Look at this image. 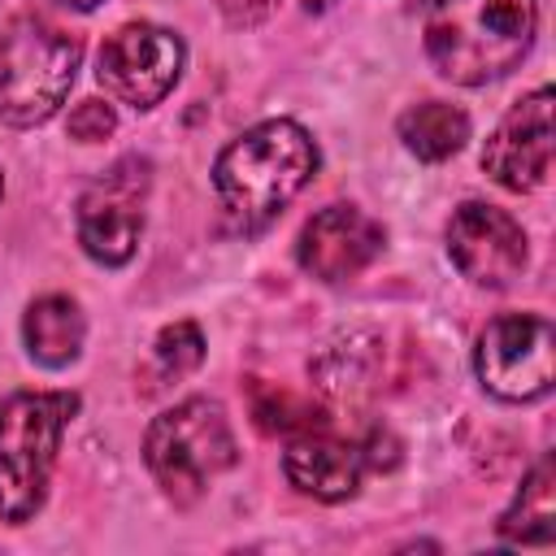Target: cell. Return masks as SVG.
<instances>
[{
    "instance_id": "obj_20",
    "label": "cell",
    "mask_w": 556,
    "mask_h": 556,
    "mask_svg": "<svg viewBox=\"0 0 556 556\" xmlns=\"http://www.w3.org/2000/svg\"><path fill=\"white\" fill-rule=\"evenodd\" d=\"M61 4H70V9H78V13H87V9H96L100 0H61Z\"/></svg>"
},
{
    "instance_id": "obj_15",
    "label": "cell",
    "mask_w": 556,
    "mask_h": 556,
    "mask_svg": "<svg viewBox=\"0 0 556 556\" xmlns=\"http://www.w3.org/2000/svg\"><path fill=\"white\" fill-rule=\"evenodd\" d=\"M552 491H556V473H552V456H543L517 500L508 504V513L500 517V539L504 543H552V530H556V504H552Z\"/></svg>"
},
{
    "instance_id": "obj_22",
    "label": "cell",
    "mask_w": 556,
    "mask_h": 556,
    "mask_svg": "<svg viewBox=\"0 0 556 556\" xmlns=\"http://www.w3.org/2000/svg\"><path fill=\"white\" fill-rule=\"evenodd\" d=\"M0 191H4V182H0Z\"/></svg>"
},
{
    "instance_id": "obj_19",
    "label": "cell",
    "mask_w": 556,
    "mask_h": 556,
    "mask_svg": "<svg viewBox=\"0 0 556 556\" xmlns=\"http://www.w3.org/2000/svg\"><path fill=\"white\" fill-rule=\"evenodd\" d=\"M217 9H222V17L230 22V26H261L274 9H278V0H217Z\"/></svg>"
},
{
    "instance_id": "obj_18",
    "label": "cell",
    "mask_w": 556,
    "mask_h": 556,
    "mask_svg": "<svg viewBox=\"0 0 556 556\" xmlns=\"http://www.w3.org/2000/svg\"><path fill=\"white\" fill-rule=\"evenodd\" d=\"M113 126H117V113H113L104 100H83V104L70 113V135H74L78 143H100V139L113 135Z\"/></svg>"
},
{
    "instance_id": "obj_5",
    "label": "cell",
    "mask_w": 556,
    "mask_h": 556,
    "mask_svg": "<svg viewBox=\"0 0 556 556\" xmlns=\"http://www.w3.org/2000/svg\"><path fill=\"white\" fill-rule=\"evenodd\" d=\"M143 460H148L156 486L174 504H195L204 495V486L239 460V447H235L222 404L195 395V400L165 408L148 426Z\"/></svg>"
},
{
    "instance_id": "obj_17",
    "label": "cell",
    "mask_w": 556,
    "mask_h": 556,
    "mask_svg": "<svg viewBox=\"0 0 556 556\" xmlns=\"http://www.w3.org/2000/svg\"><path fill=\"white\" fill-rule=\"evenodd\" d=\"M252 417L261 430H308V426H321L317 413H308L304 404H295L291 391H256L252 400Z\"/></svg>"
},
{
    "instance_id": "obj_4",
    "label": "cell",
    "mask_w": 556,
    "mask_h": 556,
    "mask_svg": "<svg viewBox=\"0 0 556 556\" xmlns=\"http://www.w3.org/2000/svg\"><path fill=\"white\" fill-rule=\"evenodd\" d=\"M83 61L78 35L22 13L0 35V117L9 126H39L48 122L74 87Z\"/></svg>"
},
{
    "instance_id": "obj_12",
    "label": "cell",
    "mask_w": 556,
    "mask_h": 556,
    "mask_svg": "<svg viewBox=\"0 0 556 556\" xmlns=\"http://www.w3.org/2000/svg\"><path fill=\"white\" fill-rule=\"evenodd\" d=\"M365 447L330 439V434H300L287 456H282V473L295 491L321 500V504H339L352 500L361 478H365Z\"/></svg>"
},
{
    "instance_id": "obj_21",
    "label": "cell",
    "mask_w": 556,
    "mask_h": 556,
    "mask_svg": "<svg viewBox=\"0 0 556 556\" xmlns=\"http://www.w3.org/2000/svg\"><path fill=\"white\" fill-rule=\"evenodd\" d=\"M334 0H304V9H330Z\"/></svg>"
},
{
    "instance_id": "obj_10",
    "label": "cell",
    "mask_w": 556,
    "mask_h": 556,
    "mask_svg": "<svg viewBox=\"0 0 556 556\" xmlns=\"http://www.w3.org/2000/svg\"><path fill=\"white\" fill-rule=\"evenodd\" d=\"M447 256L478 287H508L526 269V230L495 204L465 200L447 222Z\"/></svg>"
},
{
    "instance_id": "obj_8",
    "label": "cell",
    "mask_w": 556,
    "mask_h": 556,
    "mask_svg": "<svg viewBox=\"0 0 556 556\" xmlns=\"http://www.w3.org/2000/svg\"><path fill=\"white\" fill-rule=\"evenodd\" d=\"M148 165L122 161L113 174H104L91 191L78 200V243L91 261L100 265H126L139 248L143 230V187H148Z\"/></svg>"
},
{
    "instance_id": "obj_14",
    "label": "cell",
    "mask_w": 556,
    "mask_h": 556,
    "mask_svg": "<svg viewBox=\"0 0 556 556\" xmlns=\"http://www.w3.org/2000/svg\"><path fill=\"white\" fill-rule=\"evenodd\" d=\"M400 139L417 161H447L452 152L465 148L469 117L447 100H426L400 117Z\"/></svg>"
},
{
    "instance_id": "obj_2",
    "label": "cell",
    "mask_w": 556,
    "mask_h": 556,
    "mask_svg": "<svg viewBox=\"0 0 556 556\" xmlns=\"http://www.w3.org/2000/svg\"><path fill=\"white\" fill-rule=\"evenodd\" d=\"M317 174V143L304 126L274 117L252 130H243L213 165V187L222 195V208L243 226L261 230L269 226Z\"/></svg>"
},
{
    "instance_id": "obj_13",
    "label": "cell",
    "mask_w": 556,
    "mask_h": 556,
    "mask_svg": "<svg viewBox=\"0 0 556 556\" xmlns=\"http://www.w3.org/2000/svg\"><path fill=\"white\" fill-rule=\"evenodd\" d=\"M83 334H87V321H83V308L70 295H43L22 317L26 352L48 369L70 365L83 352Z\"/></svg>"
},
{
    "instance_id": "obj_7",
    "label": "cell",
    "mask_w": 556,
    "mask_h": 556,
    "mask_svg": "<svg viewBox=\"0 0 556 556\" xmlns=\"http://www.w3.org/2000/svg\"><path fill=\"white\" fill-rule=\"evenodd\" d=\"M182 61H187V48L174 30L152 26V22H130V26H122L104 39L96 78L122 104L152 109L174 91V83L182 74Z\"/></svg>"
},
{
    "instance_id": "obj_9",
    "label": "cell",
    "mask_w": 556,
    "mask_h": 556,
    "mask_svg": "<svg viewBox=\"0 0 556 556\" xmlns=\"http://www.w3.org/2000/svg\"><path fill=\"white\" fill-rule=\"evenodd\" d=\"M482 169L504 191H534L552 174V87L517 100L482 148Z\"/></svg>"
},
{
    "instance_id": "obj_1",
    "label": "cell",
    "mask_w": 556,
    "mask_h": 556,
    "mask_svg": "<svg viewBox=\"0 0 556 556\" xmlns=\"http://www.w3.org/2000/svg\"><path fill=\"white\" fill-rule=\"evenodd\" d=\"M539 0H434L426 13V56L460 87H482L521 65L534 43Z\"/></svg>"
},
{
    "instance_id": "obj_3",
    "label": "cell",
    "mask_w": 556,
    "mask_h": 556,
    "mask_svg": "<svg viewBox=\"0 0 556 556\" xmlns=\"http://www.w3.org/2000/svg\"><path fill=\"white\" fill-rule=\"evenodd\" d=\"M74 413V391H17L0 404V521L22 526L39 513Z\"/></svg>"
},
{
    "instance_id": "obj_6",
    "label": "cell",
    "mask_w": 556,
    "mask_h": 556,
    "mask_svg": "<svg viewBox=\"0 0 556 556\" xmlns=\"http://www.w3.org/2000/svg\"><path fill=\"white\" fill-rule=\"evenodd\" d=\"M478 378L500 400H539L552 391V321L543 313H504L478 339Z\"/></svg>"
},
{
    "instance_id": "obj_16",
    "label": "cell",
    "mask_w": 556,
    "mask_h": 556,
    "mask_svg": "<svg viewBox=\"0 0 556 556\" xmlns=\"http://www.w3.org/2000/svg\"><path fill=\"white\" fill-rule=\"evenodd\" d=\"M200 361H204V334H200L195 321H174V326H165V330L156 334V343H152V365H156V374H161L165 382L191 374Z\"/></svg>"
},
{
    "instance_id": "obj_11",
    "label": "cell",
    "mask_w": 556,
    "mask_h": 556,
    "mask_svg": "<svg viewBox=\"0 0 556 556\" xmlns=\"http://www.w3.org/2000/svg\"><path fill=\"white\" fill-rule=\"evenodd\" d=\"M382 243H387L382 222H374L356 204H330L304 222L295 256L304 274L321 282H348L382 252Z\"/></svg>"
}]
</instances>
